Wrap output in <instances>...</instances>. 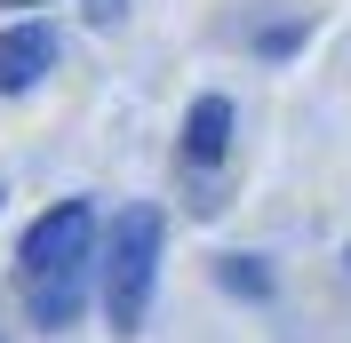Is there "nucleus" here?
I'll use <instances>...</instances> for the list:
<instances>
[{
    "label": "nucleus",
    "instance_id": "obj_3",
    "mask_svg": "<svg viewBox=\"0 0 351 343\" xmlns=\"http://www.w3.org/2000/svg\"><path fill=\"white\" fill-rule=\"evenodd\" d=\"M48 64H56V32H48V24H8V32H0V96L40 88Z\"/></svg>",
    "mask_w": 351,
    "mask_h": 343
},
{
    "label": "nucleus",
    "instance_id": "obj_1",
    "mask_svg": "<svg viewBox=\"0 0 351 343\" xmlns=\"http://www.w3.org/2000/svg\"><path fill=\"white\" fill-rule=\"evenodd\" d=\"M160 208H120L112 215V248H104V320L112 335H136L152 311V279H160Z\"/></svg>",
    "mask_w": 351,
    "mask_h": 343
},
{
    "label": "nucleus",
    "instance_id": "obj_2",
    "mask_svg": "<svg viewBox=\"0 0 351 343\" xmlns=\"http://www.w3.org/2000/svg\"><path fill=\"white\" fill-rule=\"evenodd\" d=\"M88 248H96V208L88 200H56V208L24 232V279H56V272H88Z\"/></svg>",
    "mask_w": 351,
    "mask_h": 343
},
{
    "label": "nucleus",
    "instance_id": "obj_7",
    "mask_svg": "<svg viewBox=\"0 0 351 343\" xmlns=\"http://www.w3.org/2000/svg\"><path fill=\"white\" fill-rule=\"evenodd\" d=\"M120 8L128 0H88V24H120Z\"/></svg>",
    "mask_w": 351,
    "mask_h": 343
},
{
    "label": "nucleus",
    "instance_id": "obj_4",
    "mask_svg": "<svg viewBox=\"0 0 351 343\" xmlns=\"http://www.w3.org/2000/svg\"><path fill=\"white\" fill-rule=\"evenodd\" d=\"M232 128H240L232 96H199V104L184 112V160H192V168H216L223 152H232Z\"/></svg>",
    "mask_w": 351,
    "mask_h": 343
},
{
    "label": "nucleus",
    "instance_id": "obj_5",
    "mask_svg": "<svg viewBox=\"0 0 351 343\" xmlns=\"http://www.w3.org/2000/svg\"><path fill=\"white\" fill-rule=\"evenodd\" d=\"M80 296H88V272L24 279V303H32V320H40V327H72V311H80Z\"/></svg>",
    "mask_w": 351,
    "mask_h": 343
},
{
    "label": "nucleus",
    "instance_id": "obj_6",
    "mask_svg": "<svg viewBox=\"0 0 351 343\" xmlns=\"http://www.w3.org/2000/svg\"><path fill=\"white\" fill-rule=\"evenodd\" d=\"M216 279L232 287V296H247V303H263V296H271V272H263L256 256H223V263H216Z\"/></svg>",
    "mask_w": 351,
    "mask_h": 343
},
{
    "label": "nucleus",
    "instance_id": "obj_8",
    "mask_svg": "<svg viewBox=\"0 0 351 343\" xmlns=\"http://www.w3.org/2000/svg\"><path fill=\"white\" fill-rule=\"evenodd\" d=\"M0 8H40V0H0Z\"/></svg>",
    "mask_w": 351,
    "mask_h": 343
}]
</instances>
